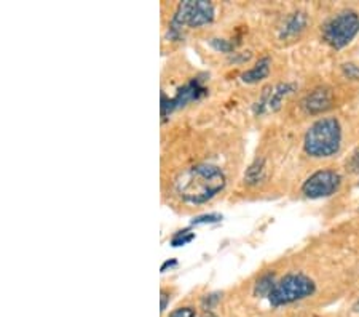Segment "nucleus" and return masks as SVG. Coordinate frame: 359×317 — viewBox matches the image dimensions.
<instances>
[{"label":"nucleus","instance_id":"f8f14e48","mask_svg":"<svg viewBox=\"0 0 359 317\" xmlns=\"http://www.w3.org/2000/svg\"><path fill=\"white\" fill-rule=\"evenodd\" d=\"M265 176H267V165H265V160L260 157L248 167L245 173V183L249 186H259L260 183H264Z\"/></svg>","mask_w":359,"mask_h":317},{"label":"nucleus","instance_id":"f3484780","mask_svg":"<svg viewBox=\"0 0 359 317\" xmlns=\"http://www.w3.org/2000/svg\"><path fill=\"white\" fill-rule=\"evenodd\" d=\"M221 220H222V215H219V213H210V215L196 216L192 223L194 224H206V223H219Z\"/></svg>","mask_w":359,"mask_h":317},{"label":"nucleus","instance_id":"f03ea898","mask_svg":"<svg viewBox=\"0 0 359 317\" xmlns=\"http://www.w3.org/2000/svg\"><path fill=\"white\" fill-rule=\"evenodd\" d=\"M341 125L335 117H323L311 124L304 138V151L313 159H327L340 151Z\"/></svg>","mask_w":359,"mask_h":317},{"label":"nucleus","instance_id":"7ed1b4c3","mask_svg":"<svg viewBox=\"0 0 359 317\" xmlns=\"http://www.w3.org/2000/svg\"><path fill=\"white\" fill-rule=\"evenodd\" d=\"M214 21V7L206 0H185L172 15L168 29V37L179 40L187 27H201Z\"/></svg>","mask_w":359,"mask_h":317},{"label":"nucleus","instance_id":"4be33fe9","mask_svg":"<svg viewBox=\"0 0 359 317\" xmlns=\"http://www.w3.org/2000/svg\"><path fill=\"white\" fill-rule=\"evenodd\" d=\"M177 264V261L176 259H168V261H165L163 263V266H161V273H166L168 269H171V268H175Z\"/></svg>","mask_w":359,"mask_h":317},{"label":"nucleus","instance_id":"1a4fd4ad","mask_svg":"<svg viewBox=\"0 0 359 317\" xmlns=\"http://www.w3.org/2000/svg\"><path fill=\"white\" fill-rule=\"evenodd\" d=\"M334 106V93L327 86H318V89L311 90L309 95L304 98L302 108L306 114L318 115L329 111Z\"/></svg>","mask_w":359,"mask_h":317},{"label":"nucleus","instance_id":"412c9836","mask_svg":"<svg viewBox=\"0 0 359 317\" xmlns=\"http://www.w3.org/2000/svg\"><path fill=\"white\" fill-rule=\"evenodd\" d=\"M161 304H160V311H161V313H165V311H166V308H168V303H170V299H171V297H170V293H166L165 290L163 292H161Z\"/></svg>","mask_w":359,"mask_h":317},{"label":"nucleus","instance_id":"6e6552de","mask_svg":"<svg viewBox=\"0 0 359 317\" xmlns=\"http://www.w3.org/2000/svg\"><path fill=\"white\" fill-rule=\"evenodd\" d=\"M297 90V84L294 82H281L273 86L264 89L262 95L254 105V112L257 115L265 112H275L281 108V103L286 100L289 95H292Z\"/></svg>","mask_w":359,"mask_h":317},{"label":"nucleus","instance_id":"39448f33","mask_svg":"<svg viewBox=\"0 0 359 317\" xmlns=\"http://www.w3.org/2000/svg\"><path fill=\"white\" fill-rule=\"evenodd\" d=\"M316 284L313 279L302 273H291L286 274L285 278L276 280V284L271 290L269 302L271 306L280 308L286 304H292L302 299L315 295Z\"/></svg>","mask_w":359,"mask_h":317},{"label":"nucleus","instance_id":"20e7f679","mask_svg":"<svg viewBox=\"0 0 359 317\" xmlns=\"http://www.w3.org/2000/svg\"><path fill=\"white\" fill-rule=\"evenodd\" d=\"M359 34V13L355 10H341L331 16L321 27V37L329 47L341 50L353 42Z\"/></svg>","mask_w":359,"mask_h":317},{"label":"nucleus","instance_id":"dca6fc26","mask_svg":"<svg viewBox=\"0 0 359 317\" xmlns=\"http://www.w3.org/2000/svg\"><path fill=\"white\" fill-rule=\"evenodd\" d=\"M211 45L217 51H222V53H230L235 48V45L225 39H211Z\"/></svg>","mask_w":359,"mask_h":317},{"label":"nucleus","instance_id":"5701e85b","mask_svg":"<svg viewBox=\"0 0 359 317\" xmlns=\"http://www.w3.org/2000/svg\"><path fill=\"white\" fill-rule=\"evenodd\" d=\"M201 317H217L216 314L212 313V311H205V313H203V316Z\"/></svg>","mask_w":359,"mask_h":317},{"label":"nucleus","instance_id":"423d86ee","mask_svg":"<svg viewBox=\"0 0 359 317\" xmlns=\"http://www.w3.org/2000/svg\"><path fill=\"white\" fill-rule=\"evenodd\" d=\"M341 186V175L331 169H323L310 175L302 184V193L309 199H324L335 194Z\"/></svg>","mask_w":359,"mask_h":317},{"label":"nucleus","instance_id":"ddd939ff","mask_svg":"<svg viewBox=\"0 0 359 317\" xmlns=\"http://www.w3.org/2000/svg\"><path fill=\"white\" fill-rule=\"evenodd\" d=\"M275 284H276V279H275L273 273L262 274L257 279L256 285H254V295H256L257 298L270 297V293H271V290H273Z\"/></svg>","mask_w":359,"mask_h":317},{"label":"nucleus","instance_id":"9d476101","mask_svg":"<svg viewBox=\"0 0 359 317\" xmlns=\"http://www.w3.org/2000/svg\"><path fill=\"white\" fill-rule=\"evenodd\" d=\"M309 15L302 10L292 11L286 16L280 27V39L281 40H294L302 34L306 26H309Z\"/></svg>","mask_w":359,"mask_h":317},{"label":"nucleus","instance_id":"4468645a","mask_svg":"<svg viewBox=\"0 0 359 317\" xmlns=\"http://www.w3.org/2000/svg\"><path fill=\"white\" fill-rule=\"evenodd\" d=\"M194 239H195V233H192L190 229H184V231H179V233L172 235L171 245L172 247H182L185 244H189V242H192Z\"/></svg>","mask_w":359,"mask_h":317},{"label":"nucleus","instance_id":"6ab92c4d","mask_svg":"<svg viewBox=\"0 0 359 317\" xmlns=\"http://www.w3.org/2000/svg\"><path fill=\"white\" fill-rule=\"evenodd\" d=\"M168 317H196V311L192 306H182L172 311Z\"/></svg>","mask_w":359,"mask_h":317},{"label":"nucleus","instance_id":"aec40b11","mask_svg":"<svg viewBox=\"0 0 359 317\" xmlns=\"http://www.w3.org/2000/svg\"><path fill=\"white\" fill-rule=\"evenodd\" d=\"M219 299H221V293H211V295H206L201 299V304L206 311H211L214 304H216Z\"/></svg>","mask_w":359,"mask_h":317},{"label":"nucleus","instance_id":"0eeeda50","mask_svg":"<svg viewBox=\"0 0 359 317\" xmlns=\"http://www.w3.org/2000/svg\"><path fill=\"white\" fill-rule=\"evenodd\" d=\"M205 95H208V89L201 85V80L192 79L190 82L181 86V89L177 90L176 96L171 98V100H168L166 95L161 96V115L166 117L168 114L176 111V109L187 106L189 103L200 100V98H203Z\"/></svg>","mask_w":359,"mask_h":317},{"label":"nucleus","instance_id":"f257e3e1","mask_svg":"<svg viewBox=\"0 0 359 317\" xmlns=\"http://www.w3.org/2000/svg\"><path fill=\"white\" fill-rule=\"evenodd\" d=\"M227 184L225 173L216 165L196 164L189 167L175 180V191L185 204H205L222 191Z\"/></svg>","mask_w":359,"mask_h":317},{"label":"nucleus","instance_id":"a211bd4d","mask_svg":"<svg viewBox=\"0 0 359 317\" xmlns=\"http://www.w3.org/2000/svg\"><path fill=\"white\" fill-rule=\"evenodd\" d=\"M346 169H348L351 173L359 175V148L350 155V159L346 160Z\"/></svg>","mask_w":359,"mask_h":317},{"label":"nucleus","instance_id":"9b49d317","mask_svg":"<svg viewBox=\"0 0 359 317\" xmlns=\"http://www.w3.org/2000/svg\"><path fill=\"white\" fill-rule=\"evenodd\" d=\"M270 67H271V60L269 56H262L260 60L254 65L251 69H248L246 72L241 74V80L245 84H257L260 80H264L265 77L270 74Z\"/></svg>","mask_w":359,"mask_h":317},{"label":"nucleus","instance_id":"2eb2a0df","mask_svg":"<svg viewBox=\"0 0 359 317\" xmlns=\"http://www.w3.org/2000/svg\"><path fill=\"white\" fill-rule=\"evenodd\" d=\"M341 72H344L346 79L359 80V65H355V63H345V65H341Z\"/></svg>","mask_w":359,"mask_h":317}]
</instances>
